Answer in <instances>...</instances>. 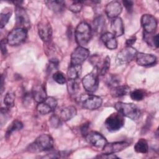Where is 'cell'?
Listing matches in <instances>:
<instances>
[{"label":"cell","mask_w":159,"mask_h":159,"mask_svg":"<svg viewBox=\"0 0 159 159\" xmlns=\"http://www.w3.org/2000/svg\"><path fill=\"white\" fill-rule=\"evenodd\" d=\"M32 96L34 101L37 103L44 101L47 98L45 86L42 84L34 85L32 90Z\"/></svg>","instance_id":"d6986e66"},{"label":"cell","mask_w":159,"mask_h":159,"mask_svg":"<svg viewBox=\"0 0 159 159\" xmlns=\"http://www.w3.org/2000/svg\"><path fill=\"white\" fill-rule=\"evenodd\" d=\"M111 27L112 34L115 37H119L124 34V26L123 21L120 17H116L112 19L111 23Z\"/></svg>","instance_id":"44dd1931"},{"label":"cell","mask_w":159,"mask_h":159,"mask_svg":"<svg viewBox=\"0 0 159 159\" xmlns=\"http://www.w3.org/2000/svg\"><path fill=\"white\" fill-rule=\"evenodd\" d=\"M85 139L89 144L99 148H102L107 143L106 138L101 134L96 131L88 132L85 135Z\"/></svg>","instance_id":"4fadbf2b"},{"label":"cell","mask_w":159,"mask_h":159,"mask_svg":"<svg viewBox=\"0 0 159 159\" xmlns=\"http://www.w3.org/2000/svg\"><path fill=\"white\" fill-rule=\"evenodd\" d=\"M57 101L53 97H47L44 101L38 103L37 112L42 115H45L54 111L57 106Z\"/></svg>","instance_id":"30bf717a"},{"label":"cell","mask_w":159,"mask_h":159,"mask_svg":"<svg viewBox=\"0 0 159 159\" xmlns=\"http://www.w3.org/2000/svg\"><path fill=\"white\" fill-rule=\"evenodd\" d=\"M135 41H136V37L134 35L126 40L125 44L127 47H131L134 43H135Z\"/></svg>","instance_id":"60d3db41"},{"label":"cell","mask_w":159,"mask_h":159,"mask_svg":"<svg viewBox=\"0 0 159 159\" xmlns=\"http://www.w3.org/2000/svg\"><path fill=\"white\" fill-rule=\"evenodd\" d=\"M130 93V88L127 85H118L111 89V94L114 98H120Z\"/></svg>","instance_id":"cb8c5ba5"},{"label":"cell","mask_w":159,"mask_h":159,"mask_svg":"<svg viewBox=\"0 0 159 159\" xmlns=\"http://www.w3.org/2000/svg\"><path fill=\"white\" fill-rule=\"evenodd\" d=\"M81 74V66L71 65L67 71L68 79L78 80Z\"/></svg>","instance_id":"d4e9b609"},{"label":"cell","mask_w":159,"mask_h":159,"mask_svg":"<svg viewBox=\"0 0 159 159\" xmlns=\"http://www.w3.org/2000/svg\"><path fill=\"white\" fill-rule=\"evenodd\" d=\"M6 43H7V39H3L1 41V53L2 55H6L7 53V48H6Z\"/></svg>","instance_id":"f35d334b"},{"label":"cell","mask_w":159,"mask_h":159,"mask_svg":"<svg viewBox=\"0 0 159 159\" xmlns=\"http://www.w3.org/2000/svg\"><path fill=\"white\" fill-rule=\"evenodd\" d=\"M122 11L120 3L117 1H112L107 4L105 7V13L110 19L117 17Z\"/></svg>","instance_id":"ac0fdd59"},{"label":"cell","mask_w":159,"mask_h":159,"mask_svg":"<svg viewBox=\"0 0 159 159\" xmlns=\"http://www.w3.org/2000/svg\"><path fill=\"white\" fill-rule=\"evenodd\" d=\"M104 24H105V19L104 18L103 16H99L96 18H95L93 22L94 30L98 32H102L104 27Z\"/></svg>","instance_id":"f546056e"},{"label":"cell","mask_w":159,"mask_h":159,"mask_svg":"<svg viewBox=\"0 0 159 159\" xmlns=\"http://www.w3.org/2000/svg\"><path fill=\"white\" fill-rule=\"evenodd\" d=\"M130 96L132 99L135 101L142 100L145 97V92L142 89H135L130 92Z\"/></svg>","instance_id":"d6a6232c"},{"label":"cell","mask_w":159,"mask_h":159,"mask_svg":"<svg viewBox=\"0 0 159 159\" xmlns=\"http://www.w3.org/2000/svg\"><path fill=\"white\" fill-rule=\"evenodd\" d=\"M76 102L83 108L88 110H95L101 107L102 100L99 96L85 94L79 96L76 99Z\"/></svg>","instance_id":"277c9868"},{"label":"cell","mask_w":159,"mask_h":159,"mask_svg":"<svg viewBox=\"0 0 159 159\" xmlns=\"http://www.w3.org/2000/svg\"><path fill=\"white\" fill-rule=\"evenodd\" d=\"M15 94L12 91H9L6 93V96L4 98V103L6 107L8 108H11L14 106V101H15Z\"/></svg>","instance_id":"4dcf8cb0"},{"label":"cell","mask_w":159,"mask_h":159,"mask_svg":"<svg viewBox=\"0 0 159 159\" xmlns=\"http://www.w3.org/2000/svg\"><path fill=\"white\" fill-rule=\"evenodd\" d=\"M117 112L121 114L124 117H127L132 120H138L141 116L139 107L132 103L117 102L114 106Z\"/></svg>","instance_id":"7a4b0ae2"},{"label":"cell","mask_w":159,"mask_h":159,"mask_svg":"<svg viewBox=\"0 0 159 159\" xmlns=\"http://www.w3.org/2000/svg\"><path fill=\"white\" fill-rule=\"evenodd\" d=\"M4 76L3 75H1V93L2 94L3 93V90H4Z\"/></svg>","instance_id":"b9f144b4"},{"label":"cell","mask_w":159,"mask_h":159,"mask_svg":"<svg viewBox=\"0 0 159 159\" xmlns=\"http://www.w3.org/2000/svg\"><path fill=\"white\" fill-rule=\"evenodd\" d=\"M16 24L17 27H21L27 30L30 25L29 17L25 10L21 6H16L15 9Z\"/></svg>","instance_id":"5bb4252c"},{"label":"cell","mask_w":159,"mask_h":159,"mask_svg":"<svg viewBox=\"0 0 159 159\" xmlns=\"http://www.w3.org/2000/svg\"><path fill=\"white\" fill-rule=\"evenodd\" d=\"M141 25L143 29V32L153 34L157 27V20L151 14H143L140 20Z\"/></svg>","instance_id":"9a60e30c"},{"label":"cell","mask_w":159,"mask_h":159,"mask_svg":"<svg viewBox=\"0 0 159 159\" xmlns=\"http://www.w3.org/2000/svg\"><path fill=\"white\" fill-rule=\"evenodd\" d=\"M101 39L108 49L114 50L117 47V40L112 33L109 32H104L101 36Z\"/></svg>","instance_id":"ffe728a7"},{"label":"cell","mask_w":159,"mask_h":159,"mask_svg":"<svg viewBox=\"0 0 159 159\" xmlns=\"http://www.w3.org/2000/svg\"><path fill=\"white\" fill-rule=\"evenodd\" d=\"M136 63L142 66H149L155 65L157 61V57L152 54L137 52L135 57Z\"/></svg>","instance_id":"e0dca14e"},{"label":"cell","mask_w":159,"mask_h":159,"mask_svg":"<svg viewBox=\"0 0 159 159\" xmlns=\"http://www.w3.org/2000/svg\"><path fill=\"white\" fill-rule=\"evenodd\" d=\"M12 14L11 12H2L0 14V27L2 29L9 21V18L11 17Z\"/></svg>","instance_id":"d590c367"},{"label":"cell","mask_w":159,"mask_h":159,"mask_svg":"<svg viewBox=\"0 0 159 159\" xmlns=\"http://www.w3.org/2000/svg\"><path fill=\"white\" fill-rule=\"evenodd\" d=\"M134 150L136 152L140 153H146L148 151V145L146 140L143 139H139L134 145Z\"/></svg>","instance_id":"f1b7e54d"},{"label":"cell","mask_w":159,"mask_h":159,"mask_svg":"<svg viewBox=\"0 0 159 159\" xmlns=\"http://www.w3.org/2000/svg\"><path fill=\"white\" fill-rule=\"evenodd\" d=\"M129 145V143L125 141L107 143L102 148V153L104 154H114L123 150Z\"/></svg>","instance_id":"2e32d148"},{"label":"cell","mask_w":159,"mask_h":159,"mask_svg":"<svg viewBox=\"0 0 159 159\" xmlns=\"http://www.w3.org/2000/svg\"><path fill=\"white\" fill-rule=\"evenodd\" d=\"M89 55V51L84 47L78 46L71 53V65H81Z\"/></svg>","instance_id":"8fae6325"},{"label":"cell","mask_w":159,"mask_h":159,"mask_svg":"<svg viewBox=\"0 0 159 159\" xmlns=\"http://www.w3.org/2000/svg\"><path fill=\"white\" fill-rule=\"evenodd\" d=\"M53 145V139L50 135L41 134L28 146L27 150L31 152L47 151L52 149Z\"/></svg>","instance_id":"6da1fadb"},{"label":"cell","mask_w":159,"mask_h":159,"mask_svg":"<svg viewBox=\"0 0 159 159\" xmlns=\"http://www.w3.org/2000/svg\"><path fill=\"white\" fill-rule=\"evenodd\" d=\"M46 6L54 12H61L65 7V2L61 0L45 1Z\"/></svg>","instance_id":"603a6c76"},{"label":"cell","mask_w":159,"mask_h":159,"mask_svg":"<svg viewBox=\"0 0 159 159\" xmlns=\"http://www.w3.org/2000/svg\"><path fill=\"white\" fill-rule=\"evenodd\" d=\"M37 29L39 35L43 42H48L50 40L52 36V28L47 19L41 20L38 23Z\"/></svg>","instance_id":"7c38bea8"},{"label":"cell","mask_w":159,"mask_h":159,"mask_svg":"<svg viewBox=\"0 0 159 159\" xmlns=\"http://www.w3.org/2000/svg\"><path fill=\"white\" fill-rule=\"evenodd\" d=\"M89 61L94 66L98 75H104L108 71L110 67V58L109 56L105 57H100L98 55H94L91 57Z\"/></svg>","instance_id":"5b68a950"},{"label":"cell","mask_w":159,"mask_h":159,"mask_svg":"<svg viewBox=\"0 0 159 159\" xmlns=\"http://www.w3.org/2000/svg\"><path fill=\"white\" fill-rule=\"evenodd\" d=\"M89 122H86L83 124V125L81 127V132L83 135L85 137V135L88 133V129H89Z\"/></svg>","instance_id":"ab89813d"},{"label":"cell","mask_w":159,"mask_h":159,"mask_svg":"<svg viewBox=\"0 0 159 159\" xmlns=\"http://www.w3.org/2000/svg\"><path fill=\"white\" fill-rule=\"evenodd\" d=\"M91 28L86 22H80L76 27L75 37L79 46H86L91 40Z\"/></svg>","instance_id":"3957f363"},{"label":"cell","mask_w":159,"mask_h":159,"mask_svg":"<svg viewBox=\"0 0 159 159\" xmlns=\"http://www.w3.org/2000/svg\"><path fill=\"white\" fill-rule=\"evenodd\" d=\"M137 51L132 47H125L117 55L116 62L119 65L125 64L135 58Z\"/></svg>","instance_id":"9c48e42d"},{"label":"cell","mask_w":159,"mask_h":159,"mask_svg":"<svg viewBox=\"0 0 159 159\" xmlns=\"http://www.w3.org/2000/svg\"><path fill=\"white\" fill-rule=\"evenodd\" d=\"M66 86L68 93L71 96L76 95L79 91L80 88L78 80L68 79L66 81Z\"/></svg>","instance_id":"484cf974"},{"label":"cell","mask_w":159,"mask_h":159,"mask_svg":"<svg viewBox=\"0 0 159 159\" xmlns=\"http://www.w3.org/2000/svg\"><path fill=\"white\" fill-rule=\"evenodd\" d=\"M124 116L118 112L111 114L105 120L106 129L110 132H116L120 129L124 125Z\"/></svg>","instance_id":"ba28073f"},{"label":"cell","mask_w":159,"mask_h":159,"mask_svg":"<svg viewBox=\"0 0 159 159\" xmlns=\"http://www.w3.org/2000/svg\"><path fill=\"white\" fill-rule=\"evenodd\" d=\"M27 36V30L21 27H16L8 34L6 39L9 45L17 46L24 42Z\"/></svg>","instance_id":"8992f818"},{"label":"cell","mask_w":159,"mask_h":159,"mask_svg":"<svg viewBox=\"0 0 159 159\" xmlns=\"http://www.w3.org/2000/svg\"><path fill=\"white\" fill-rule=\"evenodd\" d=\"M53 80L57 82V83L60 84H63L65 83H66V79L65 76L64 75V74L60 71H56L53 75Z\"/></svg>","instance_id":"836d02e7"},{"label":"cell","mask_w":159,"mask_h":159,"mask_svg":"<svg viewBox=\"0 0 159 159\" xmlns=\"http://www.w3.org/2000/svg\"><path fill=\"white\" fill-rule=\"evenodd\" d=\"M23 128V124L22 122L18 120H15L12 122V123L8 126L6 131L5 136L6 138L9 137L11 134L15 131L20 130Z\"/></svg>","instance_id":"4316f807"},{"label":"cell","mask_w":159,"mask_h":159,"mask_svg":"<svg viewBox=\"0 0 159 159\" xmlns=\"http://www.w3.org/2000/svg\"><path fill=\"white\" fill-rule=\"evenodd\" d=\"M77 114V110L75 106H70L61 110L60 117L61 120L66 122L74 117Z\"/></svg>","instance_id":"7402d4cb"},{"label":"cell","mask_w":159,"mask_h":159,"mask_svg":"<svg viewBox=\"0 0 159 159\" xmlns=\"http://www.w3.org/2000/svg\"><path fill=\"white\" fill-rule=\"evenodd\" d=\"M120 81V77L119 76L111 74L106 78V84L112 88L113 87L118 86Z\"/></svg>","instance_id":"1f68e13d"},{"label":"cell","mask_w":159,"mask_h":159,"mask_svg":"<svg viewBox=\"0 0 159 159\" xmlns=\"http://www.w3.org/2000/svg\"><path fill=\"white\" fill-rule=\"evenodd\" d=\"M83 2H84L83 1H73L72 4L69 6V10L75 13L79 12L83 7Z\"/></svg>","instance_id":"e575fe53"},{"label":"cell","mask_w":159,"mask_h":159,"mask_svg":"<svg viewBox=\"0 0 159 159\" xmlns=\"http://www.w3.org/2000/svg\"><path fill=\"white\" fill-rule=\"evenodd\" d=\"M81 82L86 91L89 93H94L99 86L98 74L96 70L94 68L93 71L84 76Z\"/></svg>","instance_id":"52a82bcc"},{"label":"cell","mask_w":159,"mask_h":159,"mask_svg":"<svg viewBox=\"0 0 159 159\" xmlns=\"http://www.w3.org/2000/svg\"><path fill=\"white\" fill-rule=\"evenodd\" d=\"M122 3L129 12H132L134 5V3L132 1H123Z\"/></svg>","instance_id":"74e56055"},{"label":"cell","mask_w":159,"mask_h":159,"mask_svg":"<svg viewBox=\"0 0 159 159\" xmlns=\"http://www.w3.org/2000/svg\"><path fill=\"white\" fill-rule=\"evenodd\" d=\"M143 39L147 43L153 47H158V35H153L150 34H146L143 32Z\"/></svg>","instance_id":"83f0119b"},{"label":"cell","mask_w":159,"mask_h":159,"mask_svg":"<svg viewBox=\"0 0 159 159\" xmlns=\"http://www.w3.org/2000/svg\"><path fill=\"white\" fill-rule=\"evenodd\" d=\"M61 121V120L60 116L57 114H53L49 118V122L50 124V125L53 128H57L58 127H59Z\"/></svg>","instance_id":"8d00e7d4"}]
</instances>
